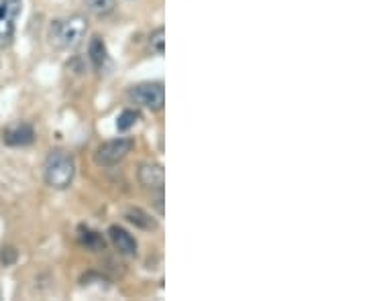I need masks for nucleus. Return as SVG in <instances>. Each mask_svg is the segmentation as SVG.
Listing matches in <instances>:
<instances>
[{"mask_svg": "<svg viewBox=\"0 0 367 301\" xmlns=\"http://www.w3.org/2000/svg\"><path fill=\"white\" fill-rule=\"evenodd\" d=\"M139 119H141V114H139L137 110H122L119 121H117V128H119L121 133H124V131L133 128L139 122Z\"/></svg>", "mask_w": 367, "mask_h": 301, "instance_id": "obj_13", "label": "nucleus"}, {"mask_svg": "<svg viewBox=\"0 0 367 301\" xmlns=\"http://www.w3.org/2000/svg\"><path fill=\"white\" fill-rule=\"evenodd\" d=\"M76 175V163L70 153L55 149L46 159V181L55 190H65Z\"/></svg>", "mask_w": 367, "mask_h": 301, "instance_id": "obj_1", "label": "nucleus"}, {"mask_svg": "<svg viewBox=\"0 0 367 301\" xmlns=\"http://www.w3.org/2000/svg\"><path fill=\"white\" fill-rule=\"evenodd\" d=\"M84 4L94 16H108L117 6L115 0H84Z\"/></svg>", "mask_w": 367, "mask_h": 301, "instance_id": "obj_11", "label": "nucleus"}, {"mask_svg": "<svg viewBox=\"0 0 367 301\" xmlns=\"http://www.w3.org/2000/svg\"><path fill=\"white\" fill-rule=\"evenodd\" d=\"M80 241L84 246H88L92 251H105V241L98 232H92L88 228H80Z\"/></svg>", "mask_w": 367, "mask_h": 301, "instance_id": "obj_12", "label": "nucleus"}, {"mask_svg": "<svg viewBox=\"0 0 367 301\" xmlns=\"http://www.w3.org/2000/svg\"><path fill=\"white\" fill-rule=\"evenodd\" d=\"M131 150H133L131 138H115V141H108V143L98 147L96 155H94V161L100 167H112L121 163Z\"/></svg>", "mask_w": 367, "mask_h": 301, "instance_id": "obj_5", "label": "nucleus"}, {"mask_svg": "<svg viewBox=\"0 0 367 301\" xmlns=\"http://www.w3.org/2000/svg\"><path fill=\"white\" fill-rule=\"evenodd\" d=\"M149 45H151V49L157 55H164L166 53V31H164V27L155 29L149 35Z\"/></svg>", "mask_w": 367, "mask_h": 301, "instance_id": "obj_14", "label": "nucleus"}, {"mask_svg": "<svg viewBox=\"0 0 367 301\" xmlns=\"http://www.w3.org/2000/svg\"><path fill=\"white\" fill-rule=\"evenodd\" d=\"M0 261H2V265H13V263L16 261L15 248H4V251H2V255H0Z\"/></svg>", "mask_w": 367, "mask_h": 301, "instance_id": "obj_15", "label": "nucleus"}, {"mask_svg": "<svg viewBox=\"0 0 367 301\" xmlns=\"http://www.w3.org/2000/svg\"><path fill=\"white\" fill-rule=\"evenodd\" d=\"M129 96L137 102V104L145 106L149 110H161L166 104V88L161 82H145L139 84L135 88H131Z\"/></svg>", "mask_w": 367, "mask_h": 301, "instance_id": "obj_4", "label": "nucleus"}, {"mask_svg": "<svg viewBox=\"0 0 367 301\" xmlns=\"http://www.w3.org/2000/svg\"><path fill=\"white\" fill-rule=\"evenodd\" d=\"M88 55H90V61L94 63L96 70H102V67H105V63L108 61V51L107 45H105V41H102L100 37H94L90 41V45H88Z\"/></svg>", "mask_w": 367, "mask_h": 301, "instance_id": "obj_9", "label": "nucleus"}, {"mask_svg": "<svg viewBox=\"0 0 367 301\" xmlns=\"http://www.w3.org/2000/svg\"><path fill=\"white\" fill-rule=\"evenodd\" d=\"M86 31H88V21L84 16L74 15L70 18H63V21H53L51 29H49V37L58 47L70 49V47H76L84 39Z\"/></svg>", "mask_w": 367, "mask_h": 301, "instance_id": "obj_2", "label": "nucleus"}, {"mask_svg": "<svg viewBox=\"0 0 367 301\" xmlns=\"http://www.w3.org/2000/svg\"><path fill=\"white\" fill-rule=\"evenodd\" d=\"M2 141L9 147H27L35 141V131L31 124H16L2 133Z\"/></svg>", "mask_w": 367, "mask_h": 301, "instance_id": "obj_7", "label": "nucleus"}, {"mask_svg": "<svg viewBox=\"0 0 367 301\" xmlns=\"http://www.w3.org/2000/svg\"><path fill=\"white\" fill-rule=\"evenodd\" d=\"M21 11H23V0H0V49L13 43L16 18Z\"/></svg>", "mask_w": 367, "mask_h": 301, "instance_id": "obj_3", "label": "nucleus"}, {"mask_svg": "<svg viewBox=\"0 0 367 301\" xmlns=\"http://www.w3.org/2000/svg\"><path fill=\"white\" fill-rule=\"evenodd\" d=\"M124 218H127L131 224H135L137 228H143V230H155V228H157V222L153 220L147 212L141 210V208H131V210H127Z\"/></svg>", "mask_w": 367, "mask_h": 301, "instance_id": "obj_10", "label": "nucleus"}, {"mask_svg": "<svg viewBox=\"0 0 367 301\" xmlns=\"http://www.w3.org/2000/svg\"><path fill=\"white\" fill-rule=\"evenodd\" d=\"M108 236H110V242L115 244V248L121 253V255H135L137 253V241L124 230L121 226H110L108 228Z\"/></svg>", "mask_w": 367, "mask_h": 301, "instance_id": "obj_8", "label": "nucleus"}, {"mask_svg": "<svg viewBox=\"0 0 367 301\" xmlns=\"http://www.w3.org/2000/svg\"><path fill=\"white\" fill-rule=\"evenodd\" d=\"M137 177L139 183L149 187V190H164L166 171L159 163H143V165H139Z\"/></svg>", "mask_w": 367, "mask_h": 301, "instance_id": "obj_6", "label": "nucleus"}]
</instances>
